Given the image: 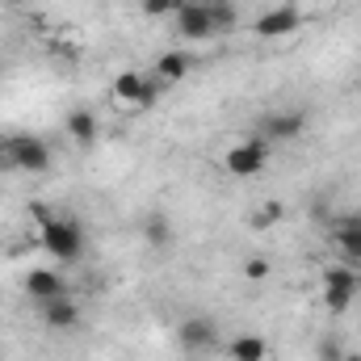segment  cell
<instances>
[{
    "label": "cell",
    "mask_w": 361,
    "mask_h": 361,
    "mask_svg": "<svg viewBox=\"0 0 361 361\" xmlns=\"http://www.w3.org/2000/svg\"><path fill=\"white\" fill-rule=\"evenodd\" d=\"M51 164H55V156H51V147L38 135H30V130L0 135V173H30V177H38Z\"/></svg>",
    "instance_id": "obj_1"
},
{
    "label": "cell",
    "mask_w": 361,
    "mask_h": 361,
    "mask_svg": "<svg viewBox=\"0 0 361 361\" xmlns=\"http://www.w3.org/2000/svg\"><path fill=\"white\" fill-rule=\"evenodd\" d=\"M156 101H160V80L152 76V80H147V89H143V97L135 101V109H156Z\"/></svg>",
    "instance_id": "obj_20"
},
{
    "label": "cell",
    "mask_w": 361,
    "mask_h": 361,
    "mask_svg": "<svg viewBox=\"0 0 361 361\" xmlns=\"http://www.w3.org/2000/svg\"><path fill=\"white\" fill-rule=\"evenodd\" d=\"M25 294L34 302H47V298L68 294V281H63V273H55V269H30L25 273Z\"/></svg>",
    "instance_id": "obj_10"
},
{
    "label": "cell",
    "mask_w": 361,
    "mask_h": 361,
    "mask_svg": "<svg viewBox=\"0 0 361 361\" xmlns=\"http://www.w3.org/2000/svg\"><path fill=\"white\" fill-rule=\"evenodd\" d=\"M68 135H72V143L92 147V143H97V114H89V109H72V114H68Z\"/></svg>",
    "instance_id": "obj_14"
},
{
    "label": "cell",
    "mask_w": 361,
    "mask_h": 361,
    "mask_svg": "<svg viewBox=\"0 0 361 361\" xmlns=\"http://www.w3.org/2000/svg\"><path fill=\"white\" fill-rule=\"evenodd\" d=\"M4 4H25V0H4Z\"/></svg>",
    "instance_id": "obj_24"
},
{
    "label": "cell",
    "mask_w": 361,
    "mask_h": 361,
    "mask_svg": "<svg viewBox=\"0 0 361 361\" xmlns=\"http://www.w3.org/2000/svg\"><path fill=\"white\" fill-rule=\"evenodd\" d=\"M139 8H143L152 21H160V17H173V13H177V0H139Z\"/></svg>",
    "instance_id": "obj_18"
},
{
    "label": "cell",
    "mask_w": 361,
    "mask_h": 361,
    "mask_svg": "<svg viewBox=\"0 0 361 361\" xmlns=\"http://www.w3.org/2000/svg\"><path fill=\"white\" fill-rule=\"evenodd\" d=\"M143 89H147V76H143V72H130V68H126V72L114 76V97L126 101V105H135V101L143 97Z\"/></svg>",
    "instance_id": "obj_15"
},
{
    "label": "cell",
    "mask_w": 361,
    "mask_h": 361,
    "mask_svg": "<svg viewBox=\"0 0 361 361\" xmlns=\"http://www.w3.org/2000/svg\"><path fill=\"white\" fill-rule=\"evenodd\" d=\"M202 4H206V13H210V21H214V34L235 30V21H240L235 13H240V8H235L231 0H202Z\"/></svg>",
    "instance_id": "obj_16"
},
{
    "label": "cell",
    "mask_w": 361,
    "mask_h": 361,
    "mask_svg": "<svg viewBox=\"0 0 361 361\" xmlns=\"http://www.w3.org/2000/svg\"><path fill=\"white\" fill-rule=\"evenodd\" d=\"M38 319L47 328H55V332H72V328H80V302L72 294L47 298V302H38Z\"/></svg>",
    "instance_id": "obj_9"
},
{
    "label": "cell",
    "mask_w": 361,
    "mask_h": 361,
    "mask_svg": "<svg viewBox=\"0 0 361 361\" xmlns=\"http://www.w3.org/2000/svg\"><path fill=\"white\" fill-rule=\"evenodd\" d=\"M173 21H177V34L185 38V42L219 38V34H214V21H210V13H206V4H202V0H177Z\"/></svg>",
    "instance_id": "obj_7"
},
{
    "label": "cell",
    "mask_w": 361,
    "mask_h": 361,
    "mask_svg": "<svg viewBox=\"0 0 361 361\" xmlns=\"http://www.w3.org/2000/svg\"><path fill=\"white\" fill-rule=\"evenodd\" d=\"M298 25H302V8L298 4H277V8H265L252 21V34L257 38H290Z\"/></svg>",
    "instance_id": "obj_8"
},
{
    "label": "cell",
    "mask_w": 361,
    "mask_h": 361,
    "mask_svg": "<svg viewBox=\"0 0 361 361\" xmlns=\"http://www.w3.org/2000/svg\"><path fill=\"white\" fill-rule=\"evenodd\" d=\"M177 345L185 353H219L223 349V332H219V324L210 319V315H185L177 324Z\"/></svg>",
    "instance_id": "obj_5"
},
{
    "label": "cell",
    "mask_w": 361,
    "mask_h": 361,
    "mask_svg": "<svg viewBox=\"0 0 361 361\" xmlns=\"http://www.w3.org/2000/svg\"><path fill=\"white\" fill-rule=\"evenodd\" d=\"M336 248H341V261L345 265H361V223L357 214H345L341 223H336Z\"/></svg>",
    "instance_id": "obj_13"
},
{
    "label": "cell",
    "mask_w": 361,
    "mask_h": 361,
    "mask_svg": "<svg viewBox=\"0 0 361 361\" xmlns=\"http://www.w3.org/2000/svg\"><path fill=\"white\" fill-rule=\"evenodd\" d=\"M341 357H345V345L336 336H324L319 341V361H341Z\"/></svg>",
    "instance_id": "obj_19"
},
{
    "label": "cell",
    "mask_w": 361,
    "mask_h": 361,
    "mask_svg": "<svg viewBox=\"0 0 361 361\" xmlns=\"http://www.w3.org/2000/svg\"><path fill=\"white\" fill-rule=\"evenodd\" d=\"M244 277H248V281H265V277H269V265L252 257V261H244Z\"/></svg>",
    "instance_id": "obj_22"
},
{
    "label": "cell",
    "mask_w": 361,
    "mask_h": 361,
    "mask_svg": "<svg viewBox=\"0 0 361 361\" xmlns=\"http://www.w3.org/2000/svg\"><path fill=\"white\" fill-rule=\"evenodd\" d=\"M143 235H147V244H152L156 252H164V248H169V235H173V231H169V219H164V214H147Z\"/></svg>",
    "instance_id": "obj_17"
},
{
    "label": "cell",
    "mask_w": 361,
    "mask_h": 361,
    "mask_svg": "<svg viewBox=\"0 0 361 361\" xmlns=\"http://www.w3.org/2000/svg\"><path fill=\"white\" fill-rule=\"evenodd\" d=\"M307 130V114L302 109H269L257 126V139H265L269 147H281V143H294L298 135Z\"/></svg>",
    "instance_id": "obj_6"
},
{
    "label": "cell",
    "mask_w": 361,
    "mask_h": 361,
    "mask_svg": "<svg viewBox=\"0 0 361 361\" xmlns=\"http://www.w3.org/2000/svg\"><path fill=\"white\" fill-rule=\"evenodd\" d=\"M265 164H269V143L265 139H240V143H231L227 147V156H223V169H227V177L235 180H252L265 173Z\"/></svg>",
    "instance_id": "obj_3"
},
{
    "label": "cell",
    "mask_w": 361,
    "mask_h": 361,
    "mask_svg": "<svg viewBox=\"0 0 361 361\" xmlns=\"http://www.w3.org/2000/svg\"><path fill=\"white\" fill-rule=\"evenodd\" d=\"M357 223H361V210H357Z\"/></svg>",
    "instance_id": "obj_26"
},
{
    "label": "cell",
    "mask_w": 361,
    "mask_h": 361,
    "mask_svg": "<svg viewBox=\"0 0 361 361\" xmlns=\"http://www.w3.org/2000/svg\"><path fill=\"white\" fill-rule=\"evenodd\" d=\"M281 214H286V206H277V202H265V206H261V214H257L252 223H257V227H269V223H277Z\"/></svg>",
    "instance_id": "obj_21"
},
{
    "label": "cell",
    "mask_w": 361,
    "mask_h": 361,
    "mask_svg": "<svg viewBox=\"0 0 361 361\" xmlns=\"http://www.w3.org/2000/svg\"><path fill=\"white\" fill-rule=\"evenodd\" d=\"M361 294V273L353 265H328L324 269V307L332 311V315H345L349 307H353V298Z\"/></svg>",
    "instance_id": "obj_4"
},
{
    "label": "cell",
    "mask_w": 361,
    "mask_h": 361,
    "mask_svg": "<svg viewBox=\"0 0 361 361\" xmlns=\"http://www.w3.org/2000/svg\"><path fill=\"white\" fill-rule=\"evenodd\" d=\"M223 353L231 361H265L269 357V341L257 336V332H240V336L223 341Z\"/></svg>",
    "instance_id": "obj_11"
},
{
    "label": "cell",
    "mask_w": 361,
    "mask_h": 361,
    "mask_svg": "<svg viewBox=\"0 0 361 361\" xmlns=\"http://www.w3.org/2000/svg\"><path fill=\"white\" fill-rule=\"evenodd\" d=\"M357 97H361V76H357Z\"/></svg>",
    "instance_id": "obj_25"
},
{
    "label": "cell",
    "mask_w": 361,
    "mask_h": 361,
    "mask_svg": "<svg viewBox=\"0 0 361 361\" xmlns=\"http://www.w3.org/2000/svg\"><path fill=\"white\" fill-rule=\"evenodd\" d=\"M38 244H42V248H47V257H55L59 265H72V261H80V257H85L89 235H85V227H80L76 219L51 214L47 223H38Z\"/></svg>",
    "instance_id": "obj_2"
},
{
    "label": "cell",
    "mask_w": 361,
    "mask_h": 361,
    "mask_svg": "<svg viewBox=\"0 0 361 361\" xmlns=\"http://www.w3.org/2000/svg\"><path fill=\"white\" fill-rule=\"evenodd\" d=\"M341 361H361V353H357V349H345V357H341Z\"/></svg>",
    "instance_id": "obj_23"
},
{
    "label": "cell",
    "mask_w": 361,
    "mask_h": 361,
    "mask_svg": "<svg viewBox=\"0 0 361 361\" xmlns=\"http://www.w3.org/2000/svg\"><path fill=\"white\" fill-rule=\"evenodd\" d=\"M189 72H193V55L189 51H164L160 59H156V80L160 85H180V80H189Z\"/></svg>",
    "instance_id": "obj_12"
}]
</instances>
